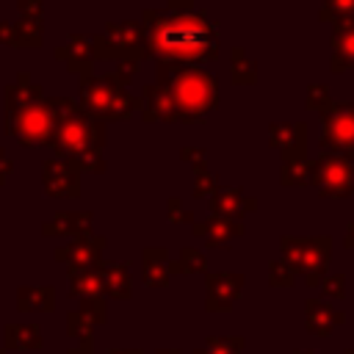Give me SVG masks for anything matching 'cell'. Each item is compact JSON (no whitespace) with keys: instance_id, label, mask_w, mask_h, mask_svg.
Masks as SVG:
<instances>
[{"instance_id":"6da1fadb","label":"cell","mask_w":354,"mask_h":354,"mask_svg":"<svg viewBox=\"0 0 354 354\" xmlns=\"http://www.w3.org/2000/svg\"><path fill=\"white\" fill-rule=\"evenodd\" d=\"M141 113L149 122H202L218 105V83L199 66L158 61V80L144 86Z\"/></svg>"},{"instance_id":"7a4b0ae2","label":"cell","mask_w":354,"mask_h":354,"mask_svg":"<svg viewBox=\"0 0 354 354\" xmlns=\"http://www.w3.org/2000/svg\"><path fill=\"white\" fill-rule=\"evenodd\" d=\"M149 55L163 64L194 66L199 61H213L218 55L216 25L199 11H144Z\"/></svg>"},{"instance_id":"3957f363","label":"cell","mask_w":354,"mask_h":354,"mask_svg":"<svg viewBox=\"0 0 354 354\" xmlns=\"http://www.w3.org/2000/svg\"><path fill=\"white\" fill-rule=\"evenodd\" d=\"M55 127L50 136V144L61 158H69L77 163V169L83 171H102V141H105V130L102 122L94 119L80 102L69 100V97H58L55 100Z\"/></svg>"},{"instance_id":"277c9868","label":"cell","mask_w":354,"mask_h":354,"mask_svg":"<svg viewBox=\"0 0 354 354\" xmlns=\"http://www.w3.org/2000/svg\"><path fill=\"white\" fill-rule=\"evenodd\" d=\"M55 100L44 97L41 86L25 72L6 88V133L22 147H47L55 127Z\"/></svg>"},{"instance_id":"5b68a950","label":"cell","mask_w":354,"mask_h":354,"mask_svg":"<svg viewBox=\"0 0 354 354\" xmlns=\"http://www.w3.org/2000/svg\"><path fill=\"white\" fill-rule=\"evenodd\" d=\"M136 69H138V61H124V66L119 72H111L102 77L83 75L80 77V88H83L80 105L100 122L130 119L136 111H141V100H136L124 91V86Z\"/></svg>"},{"instance_id":"8992f818","label":"cell","mask_w":354,"mask_h":354,"mask_svg":"<svg viewBox=\"0 0 354 354\" xmlns=\"http://www.w3.org/2000/svg\"><path fill=\"white\" fill-rule=\"evenodd\" d=\"M94 47V61H141L149 55V41H147V28L141 22H108L105 33L91 41Z\"/></svg>"},{"instance_id":"52a82bcc","label":"cell","mask_w":354,"mask_h":354,"mask_svg":"<svg viewBox=\"0 0 354 354\" xmlns=\"http://www.w3.org/2000/svg\"><path fill=\"white\" fill-rule=\"evenodd\" d=\"M282 254L285 263L301 274L307 279L310 288L321 285L326 266H329V254H332V238H282Z\"/></svg>"},{"instance_id":"ba28073f","label":"cell","mask_w":354,"mask_h":354,"mask_svg":"<svg viewBox=\"0 0 354 354\" xmlns=\"http://www.w3.org/2000/svg\"><path fill=\"white\" fill-rule=\"evenodd\" d=\"M307 180L326 199H343L354 194V155L321 152L310 163Z\"/></svg>"},{"instance_id":"9c48e42d","label":"cell","mask_w":354,"mask_h":354,"mask_svg":"<svg viewBox=\"0 0 354 354\" xmlns=\"http://www.w3.org/2000/svg\"><path fill=\"white\" fill-rule=\"evenodd\" d=\"M318 144L324 152L354 155V102H332L321 113V136Z\"/></svg>"},{"instance_id":"30bf717a","label":"cell","mask_w":354,"mask_h":354,"mask_svg":"<svg viewBox=\"0 0 354 354\" xmlns=\"http://www.w3.org/2000/svg\"><path fill=\"white\" fill-rule=\"evenodd\" d=\"M44 188L50 196L58 199H75L80 194V169L69 158H50L44 163Z\"/></svg>"},{"instance_id":"8fae6325","label":"cell","mask_w":354,"mask_h":354,"mask_svg":"<svg viewBox=\"0 0 354 354\" xmlns=\"http://www.w3.org/2000/svg\"><path fill=\"white\" fill-rule=\"evenodd\" d=\"M102 249H105V238L97 235H80L75 243L64 246L55 252V260H66L72 268H91L102 260Z\"/></svg>"},{"instance_id":"7c38bea8","label":"cell","mask_w":354,"mask_h":354,"mask_svg":"<svg viewBox=\"0 0 354 354\" xmlns=\"http://www.w3.org/2000/svg\"><path fill=\"white\" fill-rule=\"evenodd\" d=\"M241 288H243L241 274H210L207 277V310L213 313L230 310L235 299L241 296Z\"/></svg>"},{"instance_id":"4fadbf2b","label":"cell","mask_w":354,"mask_h":354,"mask_svg":"<svg viewBox=\"0 0 354 354\" xmlns=\"http://www.w3.org/2000/svg\"><path fill=\"white\" fill-rule=\"evenodd\" d=\"M210 213L216 216V218H227V221H238V218H243L246 213H252L254 207H257V202L254 199H249V196H243L238 188H224V185H218L216 191H213V199H210Z\"/></svg>"},{"instance_id":"5bb4252c","label":"cell","mask_w":354,"mask_h":354,"mask_svg":"<svg viewBox=\"0 0 354 354\" xmlns=\"http://www.w3.org/2000/svg\"><path fill=\"white\" fill-rule=\"evenodd\" d=\"M346 321V313L343 310H337L332 301H326V299H310L307 301V329L313 332V335H321V337H326L335 326H340Z\"/></svg>"},{"instance_id":"9a60e30c","label":"cell","mask_w":354,"mask_h":354,"mask_svg":"<svg viewBox=\"0 0 354 354\" xmlns=\"http://www.w3.org/2000/svg\"><path fill=\"white\" fill-rule=\"evenodd\" d=\"M55 58H58V61H66L69 72H77V77L91 75V61H94L91 39H86V36H72L64 47L55 50Z\"/></svg>"},{"instance_id":"2e32d148","label":"cell","mask_w":354,"mask_h":354,"mask_svg":"<svg viewBox=\"0 0 354 354\" xmlns=\"http://www.w3.org/2000/svg\"><path fill=\"white\" fill-rule=\"evenodd\" d=\"M304 138H307V127L304 124H290V127L274 124L271 127V144L279 147L285 160H307V155H304L307 141Z\"/></svg>"},{"instance_id":"e0dca14e","label":"cell","mask_w":354,"mask_h":354,"mask_svg":"<svg viewBox=\"0 0 354 354\" xmlns=\"http://www.w3.org/2000/svg\"><path fill=\"white\" fill-rule=\"evenodd\" d=\"M354 69V19L335 22L332 30V72Z\"/></svg>"},{"instance_id":"ac0fdd59","label":"cell","mask_w":354,"mask_h":354,"mask_svg":"<svg viewBox=\"0 0 354 354\" xmlns=\"http://www.w3.org/2000/svg\"><path fill=\"white\" fill-rule=\"evenodd\" d=\"M97 274H100V282H102V293L111 296V299H130V274H127V266H119V263H97L94 266Z\"/></svg>"},{"instance_id":"d6986e66","label":"cell","mask_w":354,"mask_h":354,"mask_svg":"<svg viewBox=\"0 0 354 354\" xmlns=\"http://www.w3.org/2000/svg\"><path fill=\"white\" fill-rule=\"evenodd\" d=\"M194 235L207 238V246H227L232 238L243 235V224L241 221H227V218L210 216V221L194 224Z\"/></svg>"},{"instance_id":"ffe728a7","label":"cell","mask_w":354,"mask_h":354,"mask_svg":"<svg viewBox=\"0 0 354 354\" xmlns=\"http://www.w3.org/2000/svg\"><path fill=\"white\" fill-rule=\"evenodd\" d=\"M69 282H72V296H77L80 304L83 301H97V299L105 296L100 274H97L94 266L91 268H69Z\"/></svg>"},{"instance_id":"44dd1931","label":"cell","mask_w":354,"mask_h":354,"mask_svg":"<svg viewBox=\"0 0 354 354\" xmlns=\"http://www.w3.org/2000/svg\"><path fill=\"white\" fill-rule=\"evenodd\" d=\"M171 274V260L166 249H144V282L149 288H166Z\"/></svg>"},{"instance_id":"7402d4cb","label":"cell","mask_w":354,"mask_h":354,"mask_svg":"<svg viewBox=\"0 0 354 354\" xmlns=\"http://www.w3.org/2000/svg\"><path fill=\"white\" fill-rule=\"evenodd\" d=\"M91 213H61L53 221H47L41 230L44 235H88L91 230Z\"/></svg>"},{"instance_id":"603a6c76","label":"cell","mask_w":354,"mask_h":354,"mask_svg":"<svg viewBox=\"0 0 354 354\" xmlns=\"http://www.w3.org/2000/svg\"><path fill=\"white\" fill-rule=\"evenodd\" d=\"M41 329L36 324H8L6 326V348H17V351H30V348H41Z\"/></svg>"},{"instance_id":"cb8c5ba5","label":"cell","mask_w":354,"mask_h":354,"mask_svg":"<svg viewBox=\"0 0 354 354\" xmlns=\"http://www.w3.org/2000/svg\"><path fill=\"white\" fill-rule=\"evenodd\" d=\"M19 301L17 307L22 313H50L55 307V290L50 285H41V288H19Z\"/></svg>"},{"instance_id":"d4e9b609","label":"cell","mask_w":354,"mask_h":354,"mask_svg":"<svg viewBox=\"0 0 354 354\" xmlns=\"http://www.w3.org/2000/svg\"><path fill=\"white\" fill-rule=\"evenodd\" d=\"M41 22L36 19H22L11 25V44L14 47H41Z\"/></svg>"},{"instance_id":"484cf974","label":"cell","mask_w":354,"mask_h":354,"mask_svg":"<svg viewBox=\"0 0 354 354\" xmlns=\"http://www.w3.org/2000/svg\"><path fill=\"white\" fill-rule=\"evenodd\" d=\"M230 75H232V80L235 83H241V86H249V83H254L257 80V66H254V61L246 55V50H232V55H230Z\"/></svg>"},{"instance_id":"4316f807","label":"cell","mask_w":354,"mask_h":354,"mask_svg":"<svg viewBox=\"0 0 354 354\" xmlns=\"http://www.w3.org/2000/svg\"><path fill=\"white\" fill-rule=\"evenodd\" d=\"M91 326H94V321L83 310H72L66 315V332H69V337H77L80 346H86V348H91Z\"/></svg>"},{"instance_id":"83f0119b","label":"cell","mask_w":354,"mask_h":354,"mask_svg":"<svg viewBox=\"0 0 354 354\" xmlns=\"http://www.w3.org/2000/svg\"><path fill=\"white\" fill-rule=\"evenodd\" d=\"M324 22H348L354 19V0H324V8L318 14Z\"/></svg>"},{"instance_id":"f1b7e54d","label":"cell","mask_w":354,"mask_h":354,"mask_svg":"<svg viewBox=\"0 0 354 354\" xmlns=\"http://www.w3.org/2000/svg\"><path fill=\"white\" fill-rule=\"evenodd\" d=\"M205 271V257L196 249H183L177 260H171V274H196Z\"/></svg>"},{"instance_id":"f546056e","label":"cell","mask_w":354,"mask_h":354,"mask_svg":"<svg viewBox=\"0 0 354 354\" xmlns=\"http://www.w3.org/2000/svg\"><path fill=\"white\" fill-rule=\"evenodd\" d=\"M243 348V337H207L205 348H199L196 354H241Z\"/></svg>"},{"instance_id":"4dcf8cb0","label":"cell","mask_w":354,"mask_h":354,"mask_svg":"<svg viewBox=\"0 0 354 354\" xmlns=\"http://www.w3.org/2000/svg\"><path fill=\"white\" fill-rule=\"evenodd\" d=\"M307 174H310V163L307 160H285L282 163V183L285 185L307 183Z\"/></svg>"},{"instance_id":"1f68e13d","label":"cell","mask_w":354,"mask_h":354,"mask_svg":"<svg viewBox=\"0 0 354 354\" xmlns=\"http://www.w3.org/2000/svg\"><path fill=\"white\" fill-rule=\"evenodd\" d=\"M329 105H332V100H329V88L321 86V83H313V86L307 88V108L324 113Z\"/></svg>"},{"instance_id":"d6a6232c","label":"cell","mask_w":354,"mask_h":354,"mask_svg":"<svg viewBox=\"0 0 354 354\" xmlns=\"http://www.w3.org/2000/svg\"><path fill=\"white\" fill-rule=\"evenodd\" d=\"M268 274H271V285L277 288H290L293 285V277H296V271L285 263V260H274L271 266H268Z\"/></svg>"},{"instance_id":"836d02e7","label":"cell","mask_w":354,"mask_h":354,"mask_svg":"<svg viewBox=\"0 0 354 354\" xmlns=\"http://www.w3.org/2000/svg\"><path fill=\"white\" fill-rule=\"evenodd\" d=\"M194 171H196V183H194V188H196L194 196H196V199H205L207 194H213V191L218 188V185H216V177H213L205 166H202V169H194Z\"/></svg>"},{"instance_id":"e575fe53","label":"cell","mask_w":354,"mask_h":354,"mask_svg":"<svg viewBox=\"0 0 354 354\" xmlns=\"http://www.w3.org/2000/svg\"><path fill=\"white\" fill-rule=\"evenodd\" d=\"M321 290H324L326 299H343V293H346V279H343V274H329V277H324V279H321Z\"/></svg>"},{"instance_id":"d590c367","label":"cell","mask_w":354,"mask_h":354,"mask_svg":"<svg viewBox=\"0 0 354 354\" xmlns=\"http://www.w3.org/2000/svg\"><path fill=\"white\" fill-rule=\"evenodd\" d=\"M169 207H171V210H169V221H174V224H188V221H194V216L183 210V202H180L177 196L169 199Z\"/></svg>"},{"instance_id":"8d00e7d4","label":"cell","mask_w":354,"mask_h":354,"mask_svg":"<svg viewBox=\"0 0 354 354\" xmlns=\"http://www.w3.org/2000/svg\"><path fill=\"white\" fill-rule=\"evenodd\" d=\"M19 11H22V19H36L41 22V0H17Z\"/></svg>"},{"instance_id":"74e56055","label":"cell","mask_w":354,"mask_h":354,"mask_svg":"<svg viewBox=\"0 0 354 354\" xmlns=\"http://www.w3.org/2000/svg\"><path fill=\"white\" fill-rule=\"evenodd\" d=\"M11 171H14V163H11V160L6 158V152L0 149V185L8 180V174H11Z\"/></svg>"},{"instance_id":"f35d334b","label":"cell","mask_w":354,"mask_h":354,"mask_svg":"<svg viewBox=\"0 0 354 354\" xmlns=\"http://www.w3.org/2000/svg\"><path fill=\"white\" fill-rule=\"evenodd\" d=\"M171 11H191V0H169Z\"/></svg>"},{"instance_id":"ab89813d","label":"cell","mask_w":354,"mask_h":354,"mask_svg":"<svg viewBox=\"0 0 354 354\" xmlns=\"http://www.w3.org/2000/svg\"><path fill=\"white\" fill-rule=\"evenodd\" d=\"M346 246L348 249H354V221L348 224V230H346Z\"/></svg>"},{"instance_id":"60d3db41","label":"cell","mask_w":354,"mask_h":354,"mask_svg":"<svg viewBox=\"0 0 354 354\" xmlns=\"http://www.w3.org/2000/svg\"><path fill=\"white\" fill-rule=\"evenodd\" d=\"M88 351H91V348H86V346H80V348H72L69 354H88Z\"/></svg>"},{"instance_id":"b9f144b4","label":"cell","mask_w":354,"mask_h":354,"mask_svg":"<svg viewBox=\"0 0 354 354\" xmlns=\"http://www.w3.org/2000/svg\"><path fill=\"white\" fill-rule=\"evenodd\" d=\"M108 354H141V351H133V348H130V351H116V348H113V351H108Z\"/></svg>"},{"instance_id":"7bdbcfd3","label":"cell","mask_w":354,"mask_h":354,"mask_svg":"<svg viewBox=\"0 0 354 354\" xmlns=\"http://www.w3.org/2000/svg\"><path fill=\"white\" fill-rule=\"evenodd\" d=\"M158 354H180V351H177V348H169V351H163V348H160Z\"/></svg>"},{"instance_id":"ee69618b","label":"cell","mask_w":354,"mask_h":354,"mask_svg":"<svg viewBox=\"0 0 354 354\" xmlns=\"http://www.w3.org/2000/svg\"><path fill=\"white\" fill-rule=\"evenodd\" d=\"M301 354H313V351H301Z\"/></svg>"},{"instance_id":"f6af8a7d","label":"cell","mask_w":354,"mask_h":354,"mask_svg":"<svg viewBox=\"0 0 354 354\" xmlns=\"http://www.w3.org/2000/svg\"><path fill=\"white\" fill-rule=\"evenodd\" d=\"M346 354H354V351H346Z\"/></svg>"},{"instance_id":"bcb514c9","label":"cell","mask_w":354,"mask_h":354,"mask_svg":"<svg viewBox=\"0 0 354 354\" xmlns=\"http://www.w3.org/2000/svg\"><path fill=\"white\" fill-rule=\"evenodd\" d=\"M0 354H3V351H0Z\"/></svg>"}]
</instances>
